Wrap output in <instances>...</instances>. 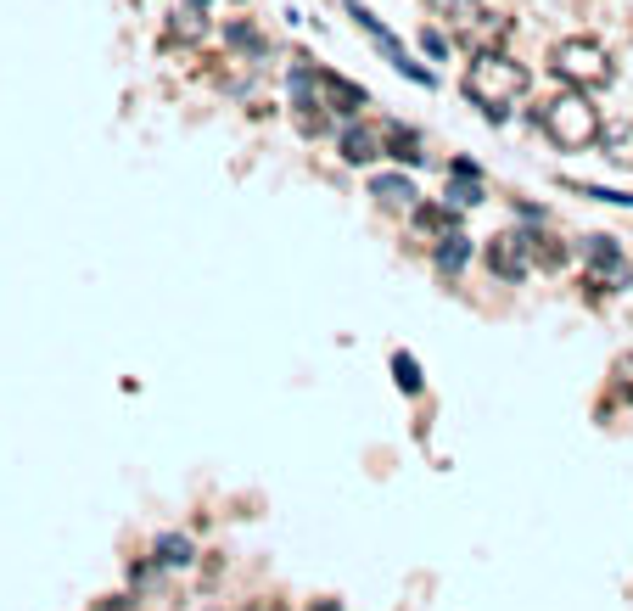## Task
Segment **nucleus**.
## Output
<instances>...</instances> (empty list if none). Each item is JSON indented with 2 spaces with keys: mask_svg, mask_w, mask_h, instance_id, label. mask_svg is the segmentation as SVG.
<instances>
[{
  "mask_svg": "<svg viewBox=\"0 0 633 611\" xmlns=\"http://www.w3.org/2000/svg\"><path fill=\"white\" fill-rule=\"evenodd\" d=\"M566 264V242H555V236H538V270H561Z\"/></svg>",
  "mask_w": 633,
  "mask_h": 611,
  "instance_id": "6ab92c4d",
  "label": "nucleus"
},
{
  "mask_svg": "<svg viewBox=\"0 0 633 611\" xmlns=\"http://www.w3.org/2000/svg\"><path fill=\"white\" fill-rule=\"evenodd\" d=\"M577 258L594 275V286H628V253L617 247V236H583Z\"/></svg>",
  "mask_w": 633,
  "mask_h": 611,
  "instance_id": "423d86ee",
  "label": "nucleus"
},
{
  "mask_svg": "<svg viewBox=\"0 0 633 611\" xmlns=\"http://www.w3.org/2000/svg\"><path fill=\"white\" fill-rule=\"evenodd\" d=\"M566 191L577 197H594V202H617V208H633V191H611V185H589V180H561Z\"/></svg>",
  "mask_w": 633,
  "mask_h": 611,
  "instance_id": "dca6fc26",
  "label": "nucleus"
},
{
  "mask_svg": "<svg viewBox=\"0 0 633 611\" xmlns=\"http://www.w3.org/2000/svg\"><path fill=\"white\" fill-rule=\"evenodd\" d=\"M370 197L381 202V208H415V202H421V191H415V180H409V174H376V180H370Z\"/></svg>",
  "mask_w": 633,
  "mask_h": 611,
  "instance_id": "9d476101",
  "label": "nucleus"
},
{
  "mask_svg": "<svg viewBox=\"0 0 633 611\" xmlns=\"http://www.w3.org/2000/svg\"><path fill=\"white\" fill-rule=\"evenodd\" d=\"M314 90H320V101L337 118H359L370 107V90L353 85V79H342V73H331V68H314Z\"/></svg>",
  "mask_w": 633,
  "mask_h": 611,
  "instance_id": "0eeeda50",
  "label": "nucleus"
},
{
  "mask_svg": "<svg viewBox=\"0 0 633 611\" xmlns=\"http://www.w3.org/2000/svg\"><path fill=\"white\" fill-rule=\"evenodd\" d=\"M348 17H353V29H365V34H370V45H376L381 57L393 62L398 73H404V79H415V85H437V79H432V68H421V62L409 57V51H404V40H398V34L387 29V23H381L376 12H370V6H359V0H348Z\"/></svg>",
  "mask_w": 633,
  "mask_h": 611,
  "instance_id": "39448f33",
  "label": "nucleus"
},
{
  "mask_svg": "<svg viewBox=\"0 0 633 611\" xmlns=\"http://www.w3.org/2000/svg\"><path fill=\"white\" fill-rule=\"evenodd\" d=\"M482 258H488V275L493 281H527V275L538 270V230H499L488 247H482Z\"/></svg>",
  "mask_w": 633,
  "mask_h": 611,
  "instance_id": "20e7f679",
  "label": "nucleus"
},
{
  "mask_svg": "<svg viewBox=\"0 0 633 611\" xmlns=\"http://www.w3.org/2000/svg\"><path fill=\"white\" fill-rule=\"evenodd\" d=\"M342 163H353V169H370L376 157H387V141H381V124H348L337 141Z\"/></svg>",
  "mask_w": 633,
  "mask_h": 611,
  "instance_id": "6e6552de",
  "label": "nucleus"
},
{
  "mask_svg": "<svg viewBox=\"0 0 633 611\" xmlns=\"http://www.w3.org/2000/svg\"><path fill=\"white\" fill-rule=\"evenodd\" d=\"M527 85H533V73L521 68L510 51H499V45H482L477 57L465 62V73H460L465 101H471V107H477L488 124H505L510 101L527 96Z\"/></svg>",
  "mask_w": 633,
  "mask_h": 611,
  "instance_id": "f257e3e1",
  "label": "nucleus"
},
{
  "mask_svg": "<svg viewBox=\"0 0 633 611\" xmlns=\"http://www.w3.org/2000/svg\"><path fill=\"white\" fill-rule=\"evenodd\" d=\"M393 382L404 387L409 398H415V393H421V387H426V376H421V359H415V354H404V348H398V354H393Z\"/></svg>",
  "mask_w": 633,
  "mask_h": 611,
  "instance_id": "2eb2a0df",
  "label": "nucleus"
},
{
  "mask_svg": "<svg viewBox=\"0 0 633 611\" xmlns=\"http://www.w3.org/2000/svg\"><path fill=\"white\" fill-rule=\"evenodd\" d=\"M225 40H230V45H241V51H258V34L247 29V23H230V29H225Z\"/></svg>",
  "mask_w": 633,
  "mask_h": 611,
  "instance_id": "412c9836",
  "label": "nucleus"
},
{
  "mask_svg": "<svg viewBox=\"0 0 633 611\" xmlns=\"http://www.w3.org/2000/svg\"><path fill=\"white\" fill-rule=\"evenodd\" d=\"M549 73L561 79V85L572 90H611L617 85V62H611V51H605L600 40H589V34H566L555 51H549Z\"/></svg>",
  "mask_w": 633,
  "mask_h": 611,
  "instance_id": "7ed1b4c3",
  "label": "nucleus"
},
{
  "mask_svg": "<svg viewBox=\"0 0 633 611\" xmlns=\"http://www.w3.org/2000/svg\"><path fill=\"white\" fill-rule=\"evenodd\" d=\"M169 34H174V40H202V34H208V23H202V6H197V0H185V12H174V17H169Z\"/></svg>",
  "mask_w": 633,
  "mask_h": 611,
  "instance_id": "4468645a",
  "label": "nucleus"
},
{
  "mask_svg": "<svg viewBox=\"0 0 633 611\" xmlns=\"http://www.w3.org/2000/svg\"><path fill=\"white\" fill-rule=\"evenodd\" d=\"M409 219H415V230H426V236H443V230H454V208H449V197L443 202H415V208H409Z\"/></svg>",
  "mask_w": 633,
  "mask_h": 611,
  "instance_id": "f8f14e48",
  "label": "nucleus"
},
{
  "mask_svg": "<svg viewBox=\"0 0 633 611\" xmlns=\"http://www.w3.org/2000/svg\"><path fill=\"white\" fill-rule=\"evenodd\" d=\"M611 376H617V393H622V398H628V404H633V354H622Z\"/></svg>",
  "mask_w": 633,
  "mask_h": 611,
  "instance_id": "aec40b11",
  "label": "nucleus"
},
{
  "mask_svg": "<svg viewBox=\"0 0 633 611\" xmlns=\"http://www.w3.org/2000/svg\"><path fill=\"white\" fill-rule=\"evenodd\" d=\"M533 124L544 129L561 152H594L600 135H605V118H600V107H594V96L589 90H572V85H566L561 96H549L533 113Z\"/></svg>",
  "mask_w": 633,
  "mask_h": 611,
  "instance_id": "f03ea898",
  "label": "nucleus"
},
{
  "mask_svg": "<svg viewBox=\"0 0 633 611\" xmlns=\"http://www.w3.org/2000/svg\"><path fill=\"white\" fill-rule=\"evenodd\" d=\"M600 146H611V152H605L611 163H628V157H633V129H605Z\"/></svg>",
  "mask_w": 633,
  "mask_h": 611,
  "instance_id": "f3484780",
  "label": "nucleus"
},
{
  "mask_svg": "<svg viewBox=\"0 0 633 611\" xmlns=\"http://www.w3.org/2000/svg\"><path fill=\"white\" fill-rule=\"evenodd\" d=\"M309 611H342V606H337V600H320V606H309Z\"/></svg>",
  "mask_w": 633,
  "mask_h": 611,
  "instance_id": "4be33fe9",
  "label": "nucleus"
},
{
  "mask_svg": "<svg viewBox=\"0 0 633 611\" xmlns=\"http://www.w3.org/2000/svg\"><path fill=\"white\" fill-rule=\"evenodd\" d=\"M191 555H197V544L185 539V533H163V539L152 544V561H157V567H191Z\"/></svg>",
  "mask_w": 633,
  "mask_h": 611,
  "instance_id": "ddd939ff",
  "label": "nucleus"
},
{
  "mask_svg": "<svg viewBox=\"0 0 633 611\" xmlns=\"http://www.w3.org/2000/svg\"><path fill=\"white\" fill-rule=\"evenodd\" d=\"M465 258H471V236H465L460 225L443 230V236L432 242V270H437V275H460V270H465Z\"/></svg>",
  "mask_w": 633,
  "mask_h": 611,
  "instance_id": "1a4fd4ad",
  "label": "nucleus"
},
{
  "mask_svg": "<svg viewBox=\"0 0 633 611\" xmlns=\"http://www.w3.org/2000/svg\"><path fill=\"white\" fill-rule=\"evenodd\" d=\"M381 141H387V157H393V163H409V169L421 163V135H415V129L381 124Z\"/></svg>",
  "mask_w": 633,
  "mask_h": 611,
  "instance_id": "9b49d317",
  "label": "nucleus"
},
{
  "mask_svg": "<svg viewBox=\"0 0 633 611\" xmlns=\"http://www.w3.org/2000/svg\"><path fill=\"white\" fill-rule=\"evenodd\" d=\"M421 51H426V57H432V62H449L454 40H449V34H443V29H421Z\"/></svg>",
  "mask_w": 633,
  "mask_h": 611,
  "instance_id": "a211bd4d",
  "label": "nucleus"
}]
</instances>
